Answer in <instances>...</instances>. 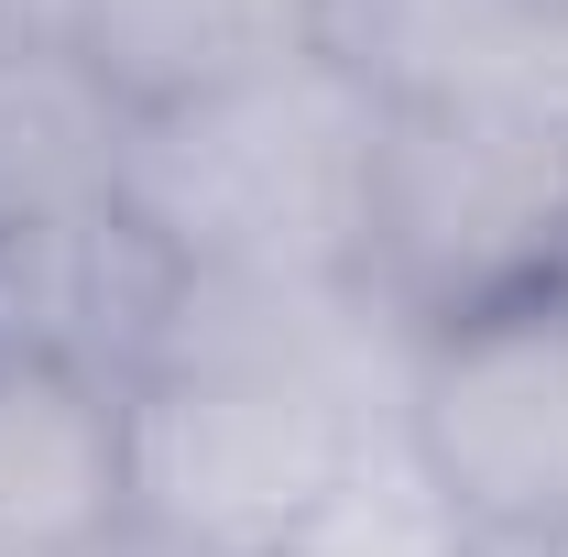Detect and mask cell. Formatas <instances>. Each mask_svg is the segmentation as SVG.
Instances as JSON below:
<instances>
[{"instance_id": "52a82bcc", "label": "cell", "mask_w": 568, "mask_h": 557, "mask_svg": "<svg viewBox=\"0 0 568 557\" xmlns=\"http://www.w3.org/2000/svg\"><path fill=\"white\" fill-rule=\"evenodd\" d=\"M132 536L121 383L0 350V557H67Z\"/></svg>"}, {"instance_id": "7a4b0ae2", "label": "cell", "mask_w": 568, "mask_h": 557, "mask_svg": "<svg viewBox=\"0 0 568 557\" xmlns=\"http://www.w3.org/2000/svg\"><path fill=\"white\" fill-rule=\"evenodd\" d=\"M383 99L328 44L186 110L121 121L110 198L175 284H361Z\"/></svg>"}, {"instance_id": "8992f818", "label": "cell", "mask_w": 568, "mask_h": 557, "mask_svg": "<svg viewBox=\"0 0 568 557\" xmlns=\"http://www.w3.org/2000/svg\"><path fill=\"white\" fill-rule=\"evenodd\" d=\"M175 317V263L142 241L121 198L55 219H0V350L132 383Z\"/></svg>"}, {"instance_id": "30bf717a", "label": "cell", "mask_w": 568, "mask_h": 557, "mask_svg": "<svg viewBox=\"0 0 568 557\" xmlns=\"http://www.w3.org/2000/svg\"><path fill=\"white\" fill-rule=\"evenodd\" d=\"M263 557H493V536L459 514V492L426 470L416 426L372 437Z\"/></svg>"}, {"instance_id": "7c38bea8", "label": "cell", "mask_w": 568, "mask_h": 557, "mask_svg": "<svg viewBox=\"0 0 568 557\" xmlns=\"http://www.w3.org/2000/svg\"><path fill=\"white\" fill-rule=\"evenodd\" d=\"M493 557H568V547H493Z\"/></svg>"}, {"instance_id": "9c48e42d", "label": "cell", "mask_w": 568, "mask_h": 557, "mask_svg": "<svg viewBox=\"0 0 568 557\" xmlns=\"http://www.w3.org/2000/svg\"><path fill=\"white\" fill-rule=\"evenodd\" d=\"M121 175V110L67 44H0V219L99 209Z\"/></svg>"}, {"instance_id": "5b68a950", "label": "cell", "mask_w": 568, "mask_h": 557, "mask_svg": "<svg viewBox=\"0 0 568 557\" xmlns=\"http://www.w3.org/2000/svg\"><path fill=\"white\" fill-rule=\"evenodd\" d=\"M328 55L383 110L568 121V0H328Z\"/></svg>"}, {"instance_id": "3957f363", "label": "cell", "mask_w": 568, "mask_h": 557, "mask_svg": "<svg viewBox=\"0 0 568 557\" xmlns=\"http://www.w3.org/2000/svg\"><path fill=\"white\" fill-rule=\"evenodd\" d=\"M547 274H568V121L383 110L361 295L426 340Z\"/></svg>"}, {"instance_id": "277c9868", "label": "cell", "mask_w": 568, "mask_h": 557, "mask_svg": "<svg viewBox=\"0 0 568 557\" xmlns=\"http://www.w3.org/2000/svg\"><path fill=\"white\" fill-rule=\"evenodd\" d=\"M405 426L493 547H568V274L426 328Z\"/></svg>"}, {"instance_id": "ba28073f", "label": "cell", "mask_w": 568, "mask_h": 557, "mask_svg": "<svg viewBox=\"0 0 568 557\" xmlns=\"http://www.w3.org/2000/svg\"><path fill=\"white\" fill-rule=\"evenodd\" d=\"M328 44V0H77L67 55L77 77L142 121V110H186L209 88L274 77Z\"/></svg>"}, {"instance_id": "6da1fadb", "label": "cell", "mask_w": 568, "mask_h": 557, "mask_svg": "<svg viewBox=\"0 0 568 557\" xmlns=\"http://www.w3.org/2000/svg\"><path fill=\"white\" fill-rule=\"evenodd\" d=\"M416 405V328L361 284H175L164 340L121 383L132 536L263 557Z\"/></svg>"}, {"instance_id": "8fae6325", "label": "cell", "mask_w": 568, "mask_h": 557, "mask_svg": "<svg viewBox=\"0 0 568 557\" xmlns=\"http://www.w3.org/2000/svg\"><path fill=\"white\" fill-rule=\"evenodd\" d=\"M77 0H0V44H67Z\"/></svg>"}]
</instances>
